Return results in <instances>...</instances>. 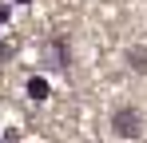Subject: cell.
Instances as JSON below:
<instances>
[{"label": "cell", "mask_w": 147, "mask_h": 143, "mask_svg": "<svg viewBox=\"0 0 147 143\" xmlns=\"http://www.w3.org/2000/svg\"><path fill=\"white\" fill-rule=\"evenodd\" d=\"M111 123H115V131L119 135H139V111H131V107H119L115 115H111Z\"/></svg>", "instance_id": "1"}, {"label": "cell", "mask_w": 147, "mask_h": 143, "mask_svg": "<svg viewBox=\"0 0 147 143\" xmlns=\"http://www.w3.org/2000/svg\"><path fill=\"white\" fill-rule=\"evenodd\" d=\"M24 92L32 95L36 103H40V99H48V95H52V84H48V80H44V76H32V80H28V84H24Z\"/></svg>", "instance_id": "2"}, {"label": "cell", "mask_w": 147, "mask_h": 143, "mask_svg": "<svg viewBox=\"0 0 147 143\" xmlns=\"http://www.w3.org/2000/svg\"><path fill=\"white\" fill-rule=\"evenodd\" d=\"M127 60H131V68H135V72H147V52H143V48H131Z\"/></svg>", "instance_id": "3"}, {"label": "cell", "mask_w": 147, "mask_h": 143, "mask_svg": "<svg viewBox=\"0 0 147 143\" xmlns=\"http://www.w3.org/2000/svg\"><path fill=\"white\" fill-rule=\"evenodd\" d=\"M8 20V4H4V0H0V24Z\"/></svg>", "instance_id": "4"}, {"label": "cell", "mask_w": 147, "mask_h": 143, "mask_svg": "<svg viewBox=\"0 0 147 143\" xmlns=\"http://www.w3.org/2000/svg\"><path fill=\"white\" fill-rule=\"evenodd\" d=\"M16 4H28V0H16Z\"/></svg>", "instance_id": "5"}]
</instances>
